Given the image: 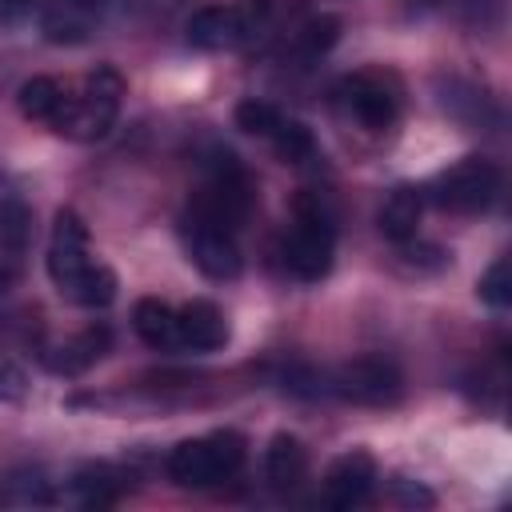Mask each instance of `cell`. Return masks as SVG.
I'll list each match as a JSON object with an SVG mask.
<instances>
[{"label": "cell", "instance_id": "obj_22", "mask_svg": "<svg viewBox=\"0 0 512 512\" xmlns=\"http://www.w3.org/2000/svg\"><path fill=\"white\" fill-rule=\"evenodd\" d=\"M336 36H340V20L336 16H312L300 32H296V52L304 56V60H316V56H324L332 44H336Z\"/></svg>", "mask_w": 512, "mask_h": 512}, {"label": "cell", "instance_id": "obj_12", "mask_svg": "<svg viewBox=\"0 0 512 512\" xmlns=\"http://www.w3.org/2000/svg\"><path fill=\"white\" fill-rule=\"evenodd\" d=\"M180 348L192 352H216L228 344V320L212 300H188L180 312Z\"/></svg>", "mask_w": 512, "mask_h": 512}, {"label": "cell", "instance_id": "obj_3", "mask_svg": "<svg viewBox=\"0 0 512 512\" xmlns=\"http://www.w3.org/2000/svg\"><path fill=\"white\" fill-rule=\"evenodd\" d=\"M244 464V436L232 428L180 440L168 456V476L184 488H212L228 476H236Z\"/></svg>", "mask_w": 512, "mask_h": 512}, {"label": "cell", "instance_id": "obj_9", "mask_svg": "<svg viewBox=\"0 0 512 512\" xmlns=\"http://www.w3.org/2000/svg\"><path fill=\"white\" fill-rule=\"evenodd\" d=\"M184 36L200 52H228L248 40V16L232 4H208L188 20Z\"/></svg>", "mask_w": 512, "mask_h": 512}, {"label": "cell", "instance_id": "obj_15", "mask_svg": "<svg viewBox=\"0 0 512 512\" xmlns=\"http://www.w3.org/2000/svg\"><path fill=\"white\" fill-rule=\"evenodd\" d=\"M420 212H424V192L400 184V188L384 200V208H380V232H384L392 244H408V240L416 236V228H420Z\"/></svg>", "mask_w": 512, "mask_h": 512}, {"label": "cell", "instance_id": "obj_20", "mask_svg": "<svg viewBox=\"0 0 512 512\" xmlns=\"http://www.w3.org/2000/svg\"><path fill=\"white\" fill-rule=\"evenodd\" d=\"M68 300L80 304V308H104V304H112L116 300V276H112V268H104V264L92 260V268L84 272V280L72 288Z\"/></svg>", "mask_w": 512, "mask_h": 512}, {"label": "cell", "instance_id": "obj_8", "mask_svg": "<svg viewBox=\"0 0 512 512\" xmlns=\"http://www.w3.org/2000/svg\"><path fill=\"white\" fill-rule=\"evenodd\" d=\"M88 268H92L88 228L80 224L76 212L60 208L56 220H52V240H48V276L60 288V296H72V288L84 280Z\"/></svg>", "mask_w": 512, "mask_h": 512}, {"label": "cell", "instance_id": "obj_6", "mask_svg": "<svg viewBox=\"0 0 512 512\" xmlns=\"http://www.w3.org/2000/svg\"><path fill=\"white\" fill-rule=\"evenodd\" d=\"M324 392L352 404H392L400 396V372L384 356H360L324 376Z\"/></svg>", "mask_w": 512, "mask_h": 512}, {"label": "cell", "instance_id": "obj_21", "mask_svg": "<svg viewBox=\"0 0 512 512\" xmlns=\"http://www.w3.org/2000/svg\"><path fill=\"white\" fill-rule=\"evenodd\" d=\"M232 116H236V128H240V132H248V136H264V140H268V136L280 128V120H284V112H280L276 104L256 100V96L240 100Z\"/></svg>", "mask_w": 512, "mask_h": 512}, {"label": "cell", "instance_id": "obj_27", "mask_svg": "<svg viewBox=\"0 0 512 512\" xmlns=\"http://www.w3.org/2000/svg\"><path fill=\"white\" fill-rule=\"evenodd\" d=\"M8 288H12V268H4V264H0V296H4Z\"/></svg>", "mask_w": 512, "mask_h": 512}, {"label": "cell", "instance_id": "obj_7", "mask_svg": "<svg viewBox=\"0 0 512 512\" xmlns=\"http://www.w3.org/2000/svg\"><path fill=\"white\" fill-rule=\"evenodd\" d=\"M180 240H184L188 260L208 280H236L240 276V248H236V236L228 228L208 224V220H196V216H184Z\"/></svg>", "mask_w": 512, "mask_h": 512}, {"label": "cell", "instance_id": "obj_25", "mask_svg": "<svg viewBox=\"0 0 512 512\" xmlns=\"http://www.w3.org/2000/svg\"><path fill=\"white\" fill-rule=\"evenodd\" d=\"M28 392V380H24V372L8 360V356H0V404H8V400H20Z\"/></svg>", "mask_w": 512, "mask_h": 512}, {"label": "cell", "instance_id": "obj_16", "mask_svg": "<svg viewBox=\"0 0 512 512\" xmlns=\"http://www.w3.org/2000/svg\"><path fill=\"white\" fill-rule=\"evenodd\" d=\"M304 468H308V456H304V444L288 432H276L268 452H264V476L272 488H296L304 480Z\"/></svg>", "mask_w": 512, "mask_h": 512}, {"label": "cell", "instance_id": "obj_10", "mask_svg": "<svg viewBox=\"0 0 512 512\" xmlns=\"http://www.w3.org/2000/svg\"><path fill=\"white\" fill-rule=\"evenodd\" d=\"M376 484V460L368 452H344L332 468H328V480H324V500L332 508H360L368 500Z\"/></svg>", "mask_w": 512, "mask_h": 512}, {"label": "cell", "instance_id": "obj_13", "mask_svg": "<svg viewBox=\"0 0 512 512\" xmlns=\"http://www.w3.org/2000/svg\"><path fill=\"white\" fill-rule=\"evenodd\" d=\"M108 328L100 324V328H84L80 336H72V340H64V344H56V348H48L44 352V364L56 372V376H80L88 364H96L104 352H108Z\"/></svg>", "mask_w": 512, "mask_h": 512}, {"label": "cell", "instance_id": "obj_2", "mask_svg": "<svg viewBox=\"0 0 512 512\" xmlns=\"http://www.w3.org/2000/svg\"><path fill=\"white\" fill-rule=\"evenodd\" d=\"M332 252H336V224H332V212H328L324 196L320 192L296 196V224H292V236L284 240L288 272L296 280L312 284V280L328 276Z\"/></svg>", "mask_w": 512, "mask_h": 512}, {"label": "cell", "instance_id": "obj_19", "mask_svg": "<svg viewBox=\"0 0 512 512\" xmlns=\"http://www.w3.org/2000/svg\"><path fill=\"white\" fill-rule=\"evenodd\" d=\"M268 140H272V148H276V156H280L284 164H308V160L316 156L312 132H308L300 120H292V116H284L280 128H276Z\"/></svg>", "mask_w": 512, "mask_h": 512}, {"label": "cell", "instance_id": "obj_18", "mask_svg": "<svg viewBox=\"0 0 512 512\" xmlns=\"http://www.w3.org/2000/svg\"><path fill=\"white\" fill-rule=\"evenodd\" d=\"M72 488H76V500H80V504H88V508H104V504L120 500L124 480H120L108 464H88V468L76 472Z\"/></svg>", "mask_w": 512, "mask_h": 512}, {"label": "cell", "instance_id": "obj_23", "mask_svg": "<svg viewBox=\"0 0 512 512\" xmlns=\"http://www.w3.org/2000/svg\"><path fill=\"white\" fill-rule=\"evenodd\" d=\"M476 292H480V300L492 304V308H508V304H512V280H508V260H504V256L480 276Z\"/></svg>", "mask_w": 512, "mask_h": 512}, {"label": "cell", "instance_id": "obj_24", "mask_svg": "<svg viewBox=\"0 0 512 512\" xmlns=\"http://www.w3.org/2000/svg\"><path fill=\"white\" fill-rule=\"evenodd\" d=\"M392 496H396L404 508H432V504H436V496H432L424 484L404 480V476H396V480H392Z\"/></svg>", "mask_w": 512, "mask_h": 512}, {"label": "cell", "instance_id": "obj_17", "mask_svg": "<svg viewBox=\"0 0 512 512\" xmlns=\"http://www.w3.org/2000/svg\"><path fill=\"white\" fill-rule=\"evenodd\" d=\"M64 96H68V88H64L60 80H52V76H32V80L20 84L16 104H20V112H24L28 120L52 124V116H56L60 104H64Z\"/></svg>", "mask_w": 512, "mask_h": 512}, {"label": "cell", "instance_id": "obj_26", "mask_svg": "<svg viewBox=\"0 0 512 512\" xmlns=\"http://www.w3.org/2000/svg\"><path fill=\"white\" fill-rule=\"evenodd\" d=\"M40 8V0H0V20L4 24H20L24 16H32Z\"/></svg>", "mask_w": 512, "mask_h": 512}, {"label": "cell", "instance_id": "obj_5", "mask_svg": "<svg viewBox=\"0 0 512 512\" xmlns=\"http://www.w3.org/2000/svg\"><path fill=\"white\" fill-rule=\"evenodd\" d=\"M336 104L364 132H384V128H392V120L400 112V92L392 80H384L376 72H356L336 84Z\"/></svg>", "mask_w": 512, "mask_h": 512}, {"label": "cell", "instance_id": "obj_11", "mask_svg": "<svg viewBox=\"0 0 512 512\" xmlns=\"http://www.w3.org/2000/svg\"><path fill=\"white\" fill-rule=\"evenodd\" d=\"M100 8L104 0H40V32L52 44H80L92 32Z\"/></svg>", "mask_w": 512, "mask_h": 512}, {"label": "cell", "instance_id": "obj_4", "mask_svg": "<svg viewBox=\"0 0 512 512\" xmlns=\"http://www.w3.org/2000/svg\"><path fill=\"white\" fill-rule=\"evenodd\" d=\"M428 192H432V204L448 212H480L500 192V168L484 156H464L460 164L444 168Z\"/></svg>", "mask_w": 512, "mask_h": 512}, {"label": "cell", "instance_id": "obj_14", "mask_svg": "<svg viewBox=\"0 0 512 512\" xmlns=\"http://www.w3.org/2000/svg\"><path fill=\"white\" fill-rule=\"evenodd\" d=\"M132 328H136V336H140L148 348H160V352L180 348V320H176V308L164 304V300H156V296L136 300V308H132Z\"/></svg>", "mask_w": 512, "mask_h": 512}, {"label": "cell", "instance_id": "obj_1", "mask_svg": "<svg viewBox=\"0 0 512 512\" xmlns=\"http://www.w3.org/2000/svg\"><path fill=\"white\" fill-rule=\"evenodd\" d=\"M120 100H124V80L116 68L100 64L96 72L84 76L80 92H68L60 112L52 116V132L68 136V140H100L108 136V128L120 116Z\"/></svg>", "mask_w": 512, "mask_h": 512}]
</instances>
